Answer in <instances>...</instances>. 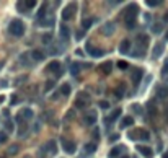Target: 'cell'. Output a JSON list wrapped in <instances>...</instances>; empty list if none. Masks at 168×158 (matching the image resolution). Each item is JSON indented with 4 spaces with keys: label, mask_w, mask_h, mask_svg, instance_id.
Returning a JSON list of instances; mask_svg holds the SVG:
<instances>
[{
    "label": "cell",
    "mask_w": 168,
    "mask_h": 158,
    "mask_svg": "<svg viewBox=\"0 0 168 158\" xmlns=\"http://www.w3.org/2000/svg\"><path fill=\"white\" fill-rule=\"evenodd\" d=\"M51 39H52V36H51V34H46L44 38H42V42H44V44H47V42H49Z\"/></svg>",
    "instance_id": "8d00e7d4"
},
{
    "label": "cell",
    "mask_w": 168,
    "mask_h": 158,
    "mask_svg": "<svg viewBox=\"0 0 168 158\" xmlns=\"http://www.w3.org/2000/svg\"><path fill=\"white\" fill-rule=\"evenodd\" d=\"M18 150H20V147H18V145H11V147L8 148V153H10V155H17Z\"/></svg>",
    "instance_id": "f546056e"
},
{
    "label": "cell",
    "mask_w": 168,
    "mask_h": 158,
    "mask_svg": "<svg viewBox=\"0 0 168 158\" xmlns=\"http://www.w3.org/2000/svg\"><path fill=\"white\" fill-rule=\"evenodd\" d=\"M4 99H5V98H4V96H0V103H2V101H4Z\"/></svg>",
    "instance_id": "7dc6e473"
},
{
    "label": "cell",
    "mask_w": 168,
    "mask_h": 158,
    "mask_svg": "<svg viewBox=\"0 0 168 158\" xmlns=\"http://www.w3.org/2000/svg\"><path fill=\"white\" fill-rule=\"evenodd\" d=\"M142 75H144V72L142 70H139V69H136V70H134V74H132V83L134 85H139L140 83V80H142Z\"/></svg>",
    "instance_id": "4fadbf2b"
},
{
    "label": "cell",
    "mask_w": 168,
    "mask_h": 158,
    "mask_svg": "<svg viewBox=\"0 0 168 158\" xmlns=\"http://www.w3.org/2000/svg\"><path fill=\"white\" fill-rule=\"evenodd\" d=\"M60 145H62V148H64L65 153H69V155L75 153V144L74 142L67 140V139H60Z\"/></svg>",
    "instance_id": "277c9868"
},
{
    "label": "cell",
    "mask_w": 168,
    "mask_h": 158,
    "mask_svg": "<svg viewBox=\"0 0 168 158\" xmlns=\"http://www.w3.org/2000/svg\"><path fill=\"white\" fill-rule=\"evenodd\" d=\"M121 158H129V157H127V155H124V157H121Z\"/></svg>",
    "instance_id": "c3c4849f"
},
{
    "label": "cell",
    "mask_w": 168,
    "mask_h": 158,
    "mask_svg": "<svg viewBox=\"0 0 168 158\" xmlns=\"http://www.w3.org/2000/svg\"><path fill=\"white\" fill-rule=\"evenodd\" d=\"M124 150V147H116V148H111V152H109V158H118L119 155H121V152Z\"/></svg>",
    "instance_id": "e0dca14e"
},
{
    "label": "cell",
    "mask_w": 168,
    "mask_h": 158,
    "mask_svg": "<svg viewBox=\"0 0 168 158\" xmlns=\"http://www.w3.org/2000/svg\"><path fill=\"white\" fill-rule=\"evenodd\" d=\"M59 69H60V64L57 62V60H52V62L47 65V69H46V70L49 72V74H56L57 77H59V75H60V70H59Z\"/></svg>",
    "instance_id": "8992f818"
},
{
    "label": "cell",
    "mask_w": 168,
    "mask_h": 158,
    "mask_svg": "<svg viewBox=\"0 0 168 158\" xmlns=\"http://www.w3.org/2000/svg\"><path fill=\"white\" fill-rule=\"evenodd\" d=\"M60 93H62L64 96H69V95H70V85H69V83L62 85V88H60Z\"/></svg>",
    "instance_id": "603a6c76"
},
{
    "label": "cell",
    "mask_w": 168,
    "mask_h": 158,
    "mask_svg": "<svg viewBox=\"0 0 168 158\" xmlns=\"http://www.w3.org/2000/svg\"><path fill=\"white\" fill-rule=\"evenodd\" d=\"M137 152H140V155H144L145 158H154V150L149 147H144V145H139L137 147Z\"/></svg>",
    "instance_id": "ba28073f"
},
{
    "label": "cell",
    "mask_w": 168,
    "mask_h": 158,
    "mask_svg": "<svg viewBox=\"0 0 168 158\" xmlns=\"http://www.w3.org/2000/svg\"><path fill=\"white\" fill-rule=\"evenodd\" d=\"M93 21H95V20H83V23H82V28H83V29H90L91 25H93Z\"/></svg>",
    "instance_id": "d4e9b609"
},
{
    "label": "cell",
    "mask_w": 168,
    "mask_h": 158,
    "mask_svg": "<svg viewBox=\"0 0 168 158\" xmlns=\"http://www.w3.org/2000/svg\"><path fill=\"white\" fill-rule=\"evenodd\" d=\"M18 103V96L17 95H11V101H10V104H17Z\"/></svg>",
    "instance_id": "f35d334b"
},
{
    "label": "cell",
    "mask_w": 168,
    "mask_h": 158,
    "mask_svg": "<svg viewBox=\"0 0 168 158\" xmlns=\"http://www.w3.org/2000/svg\"><path fill=\"white\" fill-rule=\"evenodd\" d=\"M165 21H168V11L165 13Z\"/></svg>",
    "instance_id": "f6af8a7d"
},
{
    "label": "cell",
    "mask_w": 168,
    "mask_h": 158,
    "mask_svg": "<svg viewBox=\"0 0 168 158\" xmlns=\"http://www.w3.org/2000/svg\"><path fill=\"white\" fill-rule=\"evenodd\" d=\"M137 13H139V7H137L136 4L129 5L127 7V11H126V16H124V20H126V26L129 29H132L134 26H136V16Z\"/></svg>",
    "instance_id": "6da1fadb"
},
{
    "label": "cell",
    "mask_w": 168,
    "mask_h": 158,
    "mask_svg": "<svg viewBox=\"0 0 168 158\" xmlns=\"http://www.w3.org/2000/svg\"><path fill=\"white\" fill-rule=\"evenodd\" d=\"M114 96H116L118 99L123 98V96H124V85H119V87L116 88V90H114Z\"/></svg>",
    "instance_id": "d6986e66"
},
{
    "label": "cell",
    "mask_w": 168,
    "mask_h": 158,
    "mask_svg": "<svg viewBox=\"0 0 168 158\" xmlns=\"http://www.w3.org/2000/svg\"><path fill=\"white\" fill-rule=\"evenodd\" d=\"M167 39H168V36H167Z\"/></svg>",
    "instance_id": "681fc988"
},
{
    "label": "cell",
    "mask_w": 168,
    "mask_h": 158,
    "mask_svg": "<svg viewBox=\"0 0 168 158\" xmlns=\"http://www.w3.org/2000/svg\"><path fill=\"white\" fill-rule=\"evenodd\" d=\"M137 42H139V47H142V51H145V47L149 46V36L142 34L137 38Z\"/></svg>",
    "instance_id": "5bb4252c"
},
{
    "label": "cell",
    "mask_w": 168,
    "mask_h": 158,
    "mask_svg": "<svg viewBox=\"0 0 168 158\" xmlns=\"http://www.w3.org/2000/svg\"><path fill=\"white\" fill-rule=\"evenodd\" d=\"M118 139H119V134H113L111 137H109V140H111V142H116Z\"/></svg>",
    "instance_id": "60d3db41"
},
{
    "label": "cell",
    "mask_w": 168,
    "mask_h": 158,
    "mask_svg": "<svg viewBox=\"0 0 168 158\" xmlns=\"http://www.w3.org/2000/svg\"><path fill=\"white\" fill-rule=\"evenodd\" d=\"M60 38H64V39H69V38H70V29H69V26H65V25L60 26Z\"/></svg>",
    "instance_id": "2e32d148"
},
{
    "label": "cell",
    "mask_w": 168,
    "mask_h": 158,
    "mask_svg": "<svg viewBox=\"0 0 168 158\" xmlns=\"http://www.w3.org/2000/svg\"><path fill=\"white\" fill-rule=\"evenodd\" d=\"M85 104H87V101H85V99H75V108L82 109V108H85Z\"/></svg>",
    "instance_id": "83f0119b"
},
{
    "label": "cell",
    "mask_w": 168,
    "mask_h": 158,
    "mask_svg": "<svg viewBox=\"0 0 168 158\" xmlns=\"http://www.w3.org/2000/svg\"><path fill=\"white\" fill-rule=\"evenodd\" d=\"M162 52H163V42H158V44H155L154 51H152V59H158L162 56Z\"/></svg>",
    "instance_id": "7c38bea8"
},
{
    "label": "cell",
    "mask_w": 168,
    "mask_h": 158,
    "mask_svg": "<svg viewBox=\"0 0 168 158\" xmlns=\"http://www.w3.org/2000/svg\"><path fill=\"white\" fill-rule=\"evenodd\" d=\"M119 116H121V109H116V111L111 114V117H108V119H106V122H108V124H109V122H113V121H116Z\"/></svg>",
    "instance_id": "44dd1931"
},
{
    "label": "cell",
    "mask_w": 168,
    "mask_h": 158,
    "mask_svg": "<svg viewBox=\"0 0 168 158\" xmlns=\"http://www.w3.org/2000/svg\"><path fill=\"white\" fill-rule=\"evenodd\" d=\"M52 87H54V82H47V83H46V90H47V92L52 90Z\"/></svg>",
    "instance_id": "74e56055"
},
{
    "label": "cell",
    "mask_w": 168,
    "mask_h": 158,
    "mask_svg": "<svg viewBox=\"0 0 168 158\" xmlns=\"http://www.w3.org/2000/svg\"><path fill=\"white\" fill-rule=\"evenodd\" d=\"M132 124H134V117L132 116H126V117L121 119V127H129V126H132Z\"/></svg>",
    "instance_id": "9a60e30c"
},
{
    "label": "cell",
    "mask_w": 168,
    "mask_h": 158,
    "mask_svg": "<svg viewBox=\"0 0 168 158\" xmlns=\"http://www.w3.org/2000/svg\"><path fill=\"white\" fill-rule=\"evenodd\" d=\"M0 87H2V88L7 87V80H0Z\"/></svg>",
    "instance_id": "ee69618b"
},
{
    "label": "cell",
    "mask_w": 168,
    "mask_h": 158,
    "mask_svg": "<svg viewBox=\"0 0 168 158\" xmlns=\"http://www.w3.org/2000/svg\"><path fill=\"white\" fill-rule=\"evenodd\" d=\"M100 108H101V109H108L109 108V103L108 101H100Z\"/></svg>",
    "instance_id": "d590c367"
},
{
    "label": "cell",
    "mask_w": 168,
    "mask_h": 158,
    "mask_svg": "<svg viewBox=\"0 0 168 158\" xmlns=\"http://www.w3.org/2000/svg\"><path fill=\"white\" fill-rule=\"evenodd\" d=\"M137 135H139L140 137V140H150V134L147 132V130H139V132H137Z\"/></svg>",
    "instance_id": "ffe728a7"
},
{
    "label": "cell",
    "mask_w": 168,
    "mask_h": 158,
    "mask_svg": "<svg viewBox=\"0 0 168 158\" xmlns=\"http://www.w3.org/2000/svg\"><path fill=\"white\" fill-rule=\"evenodd\" d=\"M75 10H77V5H75V4H69V5H67V7L62 10V20H64V21L70 20V18L74 16Z\"/></svg>",
    "instance_id": "3957f363"
},
{
    "label": "cell",
    "mask_w": 168,
    "mask_h": 158,
    "mask_svg": "<svg viewBox=\"0 0 168 158\" xmlns=\"http://www.w3.org/2000/svg\"><path fill=\"white\" fill-rule=\"evenodd\" d=\"M5 127H7V130H13V122H11V121H7V122H5Z\"/></svg>",
    "instance_id": "e575fe53"
},
{
    "label": "cell",
    "mask_w": 168,
    "mask_h": 158,
    "mask_svg": "<svg viewBox=\"0 0 168 158\" xmlns=\"http://www.w3.org/2000/svg\"><path fill=\"white\" fill-rule=\"evenodd\" d=\"M34 5H36V2H26L25 7H34Z\"/></svg>",
    "instance_id": "7bdbcfd3"
},
{
    "label": "cell",
    "mask_w": 168,
    "mask_h": 158,
    "mask_svg": "<svg viewBox=\"0 0 168 158\" xmlns=\"http://www.w3.org/2000/svg\"><path fill=\"white\" fill-rule=\"evenodd\" d=\"M39 25H41V26H52L54 25V20H52V18H51V20H41V21H39Z\"/></svg>",
    "instance_id": "4316f807"
},
{
    "label": "cell",
    "mask_w": 168,
    "mask_h": 158,
    "mask_svg": "<svg viewBox=\"0 0 168 158\" xmlns=\"http://www.w3.org/2000/svg\"><path fill=\"white\" fill-rule=\"evenodd\" d=\"M83 122L87 124V126H93V124L96 122V112L90 111V114H87V116L83 117Z\"/></svg>",
    "instance_id": "8fae6325"
},
{
    "label": "cell",
    "mask_w": 168,
    "mask_h": 158,
    "mask_svg": "<svg viewBox=\"0 0 168 158\" xmlns=\"http://www.w3.org/2000/svg\"><path fill=\"white\" fill-rule=\"evenodd\" d=\"M152 31H154L155 34H158V33L162 31V25H155V26H152Z\"/></svg>",
    "instance_id": "1f68e13d"
},
{
    "label": "cell",
    "mask_w": 168,
    "mask_h": 158,
    "mask_svg": "<svg viewBox=\"0 0 168 158\" xmlns=\"http://www.w3.org/2000/svg\"><path fill=\"white\" fill-rule=\"evenodd\" d=\"M31 57L36 60V62H41V60H44V54H42L41 51H33V52H31Z\"/></svg>",
    "instance_id": "ac0fdd59"
},
{
    "label": "cell",
    "mask_w": 168,
    "mask_h": 158,
    "mask_svg": "<svg viewBox=\"0 0 168 158\" xmlns=\"http://www.w3.org/2000/svg\"><path fill=\"white\" fill-rule=\"evenodd\" d=\"M147 5L149 7H157V5H160V2L158 0H147Z\"/></svg>",
    "instance_id": "4dcf8cb0"
},
{
    "label": "cell",
    "mask_w": 168,
    "mask_h": 158,
    "mask_svg": "<svg viewBox=\"0 0 168 158\" xmlns=\"http://www.w3.org/2000/svg\"><path fill=\"white\" fill-rule=\"evenodd\" d=\"M46 7H47V4H44L41 8H39V11H38V20L41 21L42 18H44V13H46Z\"/></svg>",
    "instance_id": "cb8c5ba5"
},
{
    "label": "cell",
    "mask_w": 168,
    "mask_h": 158,
    "mask_svg": "<svg viewBox=\"0 0 168 158\" xmlns=\"http://www.w3.org/2000/svg\"><path fill=\"white\" fill-rule=\"evenodd\" d=\"M111 70H113V62H111V60H106L105 64L100 65V72L105 74V75H109V74H111Z\"/></svg>",
    "instance_id": "9c48e42d"
},
{
    "label": "cell",
    "mask_w": 168,
    "mask_h": 158,
    "mask_svg": "<svg viewBox=\"0 0 168 158\" xmlns=\"http://www.w3.org/2000/svg\"><path fill=\"white\" fill-rule=\"evenodd\" d=\"M87 52L90 54L91 57H103L105 56V51L100 49V47H91V46H87Z\"/></svg>",
    "instance_id": "52a82bcc"
},
{
    "label": "cell",
    "mask_w": 168,
    "mask_h": 158,
    "mask_svg": "<svg viewBox=\"0 0 168 158\" xmlns=\"http://www.w3.org/2000/svg\"><path fill=\"white\" fill-rule=\"evenodd\" d=\"M131 51V41L129 39H123L121 44H119V52L121 54H127Z\"/></svg>",
    "instance_id": "30bf717a"
},
{
    "label": "cell",
    "mask_w": 168,
    "mask_h": 158,
    "mask_svg": "<svg viewBox=\"0 0 168 158\" xmlns=\"http://www.w3.org/2000/svg\"><path fill=\"white\" fill-rule=\"evenodd\" d=\"M163 158H168V152H167V153H163Z\"/></svg>",
    "instance_id": "bcb514c9"
},
{
    "label": "cell",
    "mask_w": 168,
    "mask_h": 158,
    "mask_svg": "<svg viewBox=\"0 0 168 158\" xmlns=\"http://www.w3.org/2000/svg\"><path fill=\"white\" fill-rule=\"evenodd\" d=\"M8 31H10V34L20 38V36H23V33H25V25H23L20 20H13L10 23V26H8Z\"/></svg>",
    "instance_id": "7a4b0ae2"
},
{
    "label": "cell",
    "mask_w": 168,
    "mask_h": 158,
    "mask_svg": "<svg viewBox=\"0 0 168 158\" xmlns=\"http://www.w3.org/2000/svg\"><path fill=\"white\" fill-rule=\"evenodd\" d=\"M20 116H21V117H25V119H31V117H33V111L26 108V109H23V111H21Z\"/></svg>",
    "instance_id": "7402d4cb"
},
{
    "label": "cell",
    "mask_w": 168,
    "mask_h": 158,
    "mask_svg": "<svg viewBox=\"0 0 168 158\" xmlns=\"http://www.w3.org/2000/svg\"><path fill=\"white\" fill-rule=\"evenodd\" d=\"M82 38H83V31H78L77 34H75V39H77V41H80Z\"/></svg>",
    "instance_id": "b9f144b4"
},
{
    "label": "cell",
    "mask_w": 168,
    "mask_h": 158,
    "mask_svg": "<svg viewBox=\"0 0 168 158\" xmlns=\"http://www.w3.org/2000/svg\"><path fill=\"white\" fill-rule=\"evenodd\" d=\"M85 150H87L88 153H95V150H96V144H87L85 145Z\"/></svg>",
    "instance_id": "484cf974"
},
{
    "label": "cell",
    "mask_w": 168,
    "mask_h": 158,
    "mask_svg": "<svg viewBox=\"0 0 168 158\" xmlns=\"http://www.w3.org/2000/svg\"><path fill=\"white\" fill-rule=\"evenodd\" d=\"M114 29H116V26H114V23H113V21H106L105 25L101 26V33H103L105 36L114 34Z\"/></svg>",
    "instance_id": "5b68a950"
},
{
    "label": "cell",
    "mask_w": 168,
    "mask_h": 158,
    "mask_svg": "<svg viewBox=\"0 0 168 158\" xmlns=\"http://www.w3.org/2000/svg\"><path fill=\"white\" fill-rule=\"evenodd\" d=\"M162 74H163V75H167V74H168V60L163 64V67H162Z\"/></svg>",
    "instance_id": "836d02e7"
},
{
    "label": "cell",
    "mask_w": 168,
    "mask_h": 158,
    "mask_svg": "<svg viewBox=\"0 0 168 158\" xmlns=\"http://www.w3.org/2000/svg\"><path fill=\"white\" fill-rule=\"evenodd\" d=\"M5 142H7V134L0 132V144H5Z\"/></svg>",
    "instance_id": "d6a6232c"
},
{
    "label": "cell",
    "mask_w": 168,
    "mask_h": 158,
    "mask_svg": "<svg viewBox=\"0 0 168 158\" xmlns=\"http://www.w3.org/2000/svg\"><path fill=\"white\" fill-rule=\"evenodd\" d=\"M118 67H119V69H127V64L121 60V62H118Z\"/></svg>",
    "instance_id": "ab89813d"
},
{
    "label": "cell",
    "mask_w": 168,
    "mask_h": 158,
    "mask_svg": "<svg viewBox=\"0 0 168 158\" xmlns=\"http://www.w3.org/2000/svg\"><path fill=\"white\" fill-rule=\"evenodd\" d=\"M70 72H72V75H77L78 72H80V65H78V64H74V65L70 67Z\"/></svg>",
    "instance_id": "f1b7e54d"
}]
</instances>
